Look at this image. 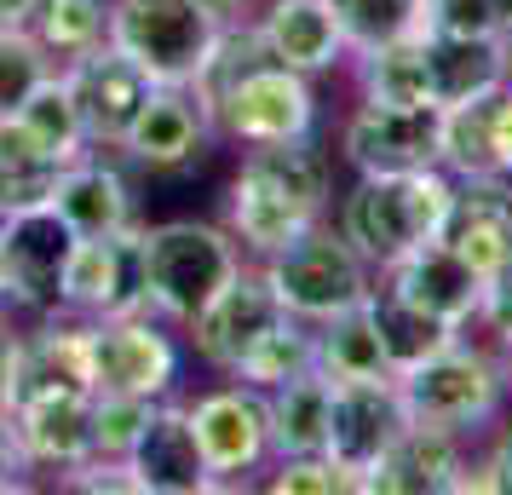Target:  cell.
Listing matches in <instances>:
<instances>
[{
  "mask_svg": "<svg viewBox=\"0 0 512 495\" xmlns=\"http://www.w3.org/2000/svg\"><path fill=\"white\" fill-rule=\"evenodd\" d=\"M52 208L70 219L75 236H104L121 225H139V202H133V179L121 173L116 150H87L58 173Z\"/></svg>",
  "mask_w": 512,
  "mask_h": 495,
  "instance_id": "d4e9b609",
  "label": "cell"
},
{
  "mask_svg": "<svg viewBox=\"0 0 512 495\" xmlns=\"http://www.w3.org/2000/svg\"><path fill=\"white\" fill-rule=\"evenodd\" d=\"M380 288H392L397 300H409V306H420L426 317H443V323H455V329L478 323V306H484V277H478L455 248H443L438 236L386 265V271H380Z\"/></svg>",
  "mask_w": 512,
  "mask_h": 495,
  "instance_id": "ac0fdd59",
  "label": "cell"
},
{
  "mask_svg": "<svg viewBox=\"0 0 512 495\" xmlns=\"http://www.w3.org/2000/svg\"><path fill=\"white\" fill-rule=\"evenodd\" d=\"M265 265V277L277 288L282 311H294L305 323H323L334 311H351L357 300H369L374 271L369 260L334 231V219H317L311 231H300L288 248H277Z\"/></svg>",
  "mask_w": 512,
  "mask_h": 495,
  "instance_id": "52a82bcc",
  "label": "cell"
},
{
  "mask_svg": "<svg viewBox=\"0 0 512 495\" xmlns=\"http://www.w3.org/2000/svg\"><path fill=\"white\" fill-rule=\"evenodd\" d=\"M75 231L70 219L41 202L0 219V265H6V294L18 317H52L64 300V265H70Z\"/></svg>",
  "mask_w": 512,
  "mask_h": 495,
  "instance_id": "30bf717a",
  "label": "cell"
},
{
  "mask_svg": "<svg viewBox=\"0 0 512 495\" xmlns=\"http://www.w3.org/2000/svg\"><path fill=\"white\" fill-rule=\"evenodd\" d=\"M196 98L208 104L213 133L231 144H282V139H311L317 133V93L311 75L277 64L259 47L248 18L225 24L219 47L208 52L202 75L190 81Z\"/></svg>",
  "mask_w": 512,
  "mask_h": 495,
  "instance_id": "6da1fadb",
  "label": "cell"
},
{
  "mask_svg": "<svg viewBox=\"0 0 512 495\" xmlns=\"http://www.w3.org/2000/svg\"><path fill=\"white\" fill-rule=\"evenodd\" d=\"M64 167L70 162H58L52 150H41L18 121H0V213L52 202V190H58V173H64Z\"/></svg>",
  "mask_w": 512,
  "mask_h": 495,
  "instance_id": "4dcf8cb0",
  "label": "cell"
},
{
  "mask_svg": "<svg viewBox=\"0 0 512 495\" xmlns=\"http://www.w3.org/2000/svg\"><path fill=\"white\" fill-rule=\"evenodd\" d=\"M265 490L271 495H357V478L346 467H334L328 455H282V461H271Z\"/></svg>",
  "mask_w": 512,
  "mask_h": 495,
  "instance_id": "8d00e7d4",
  "label": "cell"
},
{
  "mask_svg": "<svg viewBox=\"0 0 512 495\" xmlns=\"http://www.w3.org/2000/svg\"><path fill=\"white\" fill-rule=\"evenodd\" d=\"M18 334H24V323H18L12 311H0V409H6V398H12V363H18Z\"/></svg>",
  "mask_w": 512,
  "mask_h": 495,
  "instance_id": "b9f144b4",
  "label": "cell"
},
{
  "mask_svg": "<svg viewBox=\"0 0 512 495\" xmlns=\"http://www.w3.org/2000/svg\"><path fill=\"white\" fill-rule=\"evenodd\" d=\"M438 127V104L357 98V110L340 127V156L351 173H420V167H438Z\"/></svg>",
  "mask_w": 512,
  "mask_h": 495,
  "instance_id": "7c38bea8",
  "label": "cell"
},
{
  "mask_svg": "<svg viewBox=\"0 0 512 495\" xmlns=\"http://www.w3.org/2000/svg\"><path fill=\"white\" fill-rule=\"evenodd\" d=\"M420 58H426V98L438 110L472 104L512 81V41L507 35H449V29H420Z\"/></svg>",
  "mask_w": 512,
  "mask_h": 495,
  "instance_id": "d6986e66",
  "label": "cell"
},
{
  "mask_svg": "<svg viewBox=\"0 0 512 495\" xmlns=\"http://www.w3.org/2000/svg\"><path fill=\"white\" fill-rule=\"evenodd\" d=\"M29 35L64 70L70 58L110 41V0H41V12L29 18Z\"/></svg>",
  "mask_w": 512,
  "mask_h": 495,
  "instance_id": "1f68e13d",
  "label": "cell"
},
{
  "mask_svg": "<svg viewBox=\"0 0 512 495\" xmlns=\"http://www.w3.org/2000/svg\"><path fill=\"white\" fill-rule=\"evenodd\" d=\"M219 35L225 18L202 0H110V47L127 52L156 87H190Z\"/></svg>",
  "mask_w": 512,
  "mask_h": 495,
  "instance_id": "8992f818",
  "label": "cell"
},
{
  "mask_svg": "<svg viewBox=\"0 0 512 495\" xmlns=\"http://www.w3.org/2000/svg\"><path fill=\"white\" fill-rule=\"evenodd\" d=\"M507 363H495L484 346H472L466 334H455L443 352H432L426 363L403 369L397 375V392H403V409L415 426H438V432H455V438H472L484 432L489 421H501L507 409Z\"/></svg>",
  "mask_w": 512,
  "mask_h": 495,
  "instance_id": "5b68a950",
  "label": "cell"
},
{
  "mask_svg": "<svg viewBox=\"0 0 512 495\" xmlns=\"http://www.w3.org/2000/svg\"><path fill=\"white\" fill-rule=\"evenodd\" d=\"M328 398H334V386H328L317 369L265 392L271 461H282V455H323L328 449Z\"/></svg>",
  "mask_w": 512,
  "mask_h": 495,
  "instance_id": "484cf974",
  "label": "cell"
},
{
  "mask_svg": "<svg viewBox=\"0 0 512 495\" xmlns=\"http://www.w3.org/2000/svg\"><path fill=\"white\" fill-rule=\"evenodd\" d=\"M52 392H93V369H87V323L81 317H29L18 334V363H12V398H52Z\"/></svg>",
  "mask_w": 512,
  "mask_h": 495,
  "instance_id": "ffe728a7",
  "label": "cell"
},
{
  "mask_svg": "<svg viewBox=\"0 0 512 495\" xmlns=\"http://www.w3.org/2000/svg\"><path fill=\"white\" fill-rule=\"evenodd\" d=\"M323 6L334 12L340 41H346L351 58L426 29V0H323Z\"/></svg>",
  "mask_w": 512,
  "mask_h": 495,
  "instance_id": "836d02e7",
  "label": "cell"
},
{
  "mask_svg": "<svg viewBox=\"0 0 512 495\" xmlns=\"http://www.w3.org/2000/svg\"><path fill=\"white\" fill-rule=\"evenodd\" d=\"M334 208V167L328 150L311 139H282V144H248L225 190V231L248 260H271L288 248L300 231Z\"/></svg>",
  "mask_w": 512,
  "mask_h": 495,
  "instance_id": "7a4b0ae2",
  "label": "cell"
},
{
  "mask_svg": "<svg viewBox=\"0 0 512 495\" xmlns=\"http://www.w3.org/2000/svg\"><path fill=\"white\" fill-rule=\"evenodd\" d=\"M236 265H242V248L213 219H162V225H144V300L173 329H185L190 317L231 283Z\"/></svg>",
  "mask_w": 512,
  "mask_h": 495,
  "instance_id": "277c9868",
  "label": "cell"
},
{
  "mask_svg": "<svg viewBox=\"0 0 512 495\" xmlns=\"http://www.w3.org/2000/svg\"><path fill=\"white\" fill-rule=\"evenodd\" d=\"M213 139L219 133H213V116L196 98V87H156L133 116V127L121 133L116 156L150 179H167V173H185V167L202 162Z\"/></svg>",
  "mask_w": 512,
  "mask_h": 495,
  "instance_id": "4fadbf2b",
  "label": "cell"
},
{
  "mask_svg": "<svg viewBox=\"0 0 512 495\" xmlns=\"http://www.w3.org/2000/svg\"><path fill=\"white\" fill-rule=\"evenodd\" d=\"M277 317H282V300H277V288H271V277H265V265L242 260L231 283L185 323V334H190V346H196V357H202L208 369L231 375Z\"/></svg>",
  "mask_w": 512,
  "mask_h": 495,
  "instance_id": "5bb4252c",
  "label": "cell"
},
{
  "mask_svg": "<svg viewBox=\"0 0 512 495\" xmlns=\"http://www.w3.org/2000/svg\"><path fill=\"white\" fill-rule=\"evenodd\" d=\"M369 311H374V329H380V346H386L392 375L426 363V357L443 352L455 334H466V329H455V323H443V317H426V311L409 306V300H397L392 288H369Z\"/></svg>",
  "mask_w": 512,
  "mask_h": 495,
  "instance_id": "83f0119b",
  "label": "cell"
},
{
  "mask_svg": "<svg viewBox=\"0 0 512 495\" xmlns=\"http://www.w3.org/2000/svg\"><path fill=\"white\" fill-rule=\"evenodd\" d=\"M426 29H449V35H507L512 41V0H426Z\"/></svg>",
  "mask_w": 512,
  "mask_h": 495,
  "instance_id": "74e56055",
  "label": "cell"
},
{
  "mask_svg": "<svg viewBox=\"0 0 512 495\" xmlns=\"http://www.w3.org/2000/svg\"><path fill=\"white\" fill-rule=\"evenodd\" d=\"M507 380H512V340H507Z\"/></svg>",
  "mask_w": 512,
  "mask_h": 495,
  "instance_id": "bcb514c9",
  "label": "cell"
},
{
  "mask_svg": "<svg viewBox=\"0 0 512 495\" xmlns=\"http://www.w3.org/2000/svg\"><path fill=\"white\" fill-rule=\"evenodd\" d=\"M18 127H24L29 139L41 144V150H52L58 162H75V156H87L93 150V139H87V121H81V104H75L70 81H64V70H52L35 93L18 104Z\"/></svg>",
  "mask_w": 512,
  "mask_h": 495,
  "instance_id": "f546056e",
  "label": "cell"
},
{
  "mask_svg": "<svg viewBox=\"0 0 512 495\" xmlns=\"http://www.w3.org/2000/svg\"><path fill=\"white\" fill-rule=\"evenodd\" d=\"M466 472V438L438 426H403L392 449L363 472L357 495H455Z\"/></svg>",
  "mask_w": 512,
  "mask_h": 495,
  "instance_id": "44dd1931",
  "label": "cell"
},
{
  "mask_svg": "<svg viewBox=\"0 0 512 495\" xmlns=\"http://www.w3.org/2000/svg\"><path fill=\"white\" fill-rule=\"evenodd\" d=\"M58 70L47 52L35 47V35L29 29H6L0 24V121L18 116V104H24L47 75Z\"/></svg>",
  "mask_w": 512,
  "mask_h": 495,
  "instance_id": "d590c367",
  "label": "cell"
},
{
  "mask_svg": "<svg viewBox=\"0 0 512 495\" xmlns=\"http://www.w3.org/2000/svg\"><path fill=\"white\" fill-rule=\"evenodd\" d=\"M334 398H328V461L346 467L357 484L363 472L392 449V438L409 426V409H403V392H397V375L380 380H328Z\"/></svg>",
  "mask_w": 512,
  "mask_h": 495,
  "instance_id": "9a60e30c",
  "label": "cell"
},
{
  "mask_svg": "<svg viewBox=\"0 0 512 495\" xmlns=\"http://www.w3.org/2000/svg\"><path fill=\"white\" fill-rule=\"evenodd\" d=\"M438 242L455 248L478 277H489L512 254V179H501V173L455 179V196H449V213H443V225H438Z\"/></svg>",
  "mask_w": 512,
  "mask_h": 495,
  "instance_id": "7402d4cb",
  "label": "cell"
},
{
  "mask_svg": "<svg viewBox=\"0 0 512 495\" xmlns=\"http://www.w3.org/2000/svg\"><path fill=\"white\" fill-rule=\"evenodd\" d=\"M311 369H317V323L282 311L277 323L254 340V352L231 369V380L254 386V392H271V386H282L294 375H311Z\"/></svg>",
  "mask_w": 512,
  "mask_h": 495,
  "instance_id": "f1b7e54d",
  "label": "cell"
},
{
  "mask_svg": "<svg viewBox=\"0 0 512 495\" xmlns=\"http://www.w3.org/2000/svg\"><path fill=\"white\" fill-rule=\"evenodd\" d=\"M455 196V173L420 167V173H357L334 208V231L369 260V271H386L409 248L432 242Z\"/></svg>",
  "mask_w": 512,
  "mask_h": 495,
  "instance_id": "3957f363",
  "label": "cell"
},
{
  "mask_svg": "<svg viewBox=\"0 0 512 495\" xmlns=\"http://www.w3.org/2000/svg\"><path fill=\"white\" fill-rule=\"evenodd\" d=\"M35 484V467H29L24 444H18V426H12V409H0V495H18Z\"/></svg>",
  "mask_w": 512,
  "mask_h": 495,
  "instance_id": "ab89813d",
  "label": "cell"
},
{
  "mask_svg": "<svg viewBox=\"0 0 512 495\" xmlns=\"http://www.w3.org/2000/svg\"><path fill=\"white\" fill-rule=\"evenodd\" d=\"M357 98L374 104H432L426 98V58H420V35L386 41L374 52H357Z\"/></svg>",
  "mask_w": 512,
  "mask_h": 495,
  "instance_id": "d6a6232c",
  "label": "cell"
},
{
  "mask_svg": "<svg viewBox=\"0 0 512 495\" xmlns=\"http://www.w3.org/2000/svg\"><path fill=\"white\" fill-rule=\"evenodd\" d=\"M18 444L35 472H64L93 461V392H52V398L6 403Z\"/></svg>",
  "mask_w": 512,
  "mask_h": 495,
  "instance_id": "cb8c5ba5",
  "label": "cell"
},
{
  "mask_svg": "<svg viewBox=\"0 0 512 495\" xmlns=\"http://www.w3.org/2000/svg\"><path fill=\"white\" fill-rule=\"evenodd\" d=\"M35 12H41V0H0V24L6 29H29Z\"/></svg>",
  "mask_w": 512,
  "mask_h": 495,
  "instance_id": "7bdbcfd3",
  "label": "cell"
},
{
  "mask_svg": "<svg viewBox=\"0 0 512 495\" xmlns=\"http://www.w3.org/2000/svg\"><path fill=\"white\" fill-rule=\"evenodd\" d=\"M478 323H484L501 346L512 340V254L484 277V306H478Z\"/></svg>",
  "mask_w": 512,
  "mask_h": 495,
  "instance_id": "f35d334b",
  "label": "cell"
},
{
  "mask_svg": "<svg viewBox=\"0 0 512 495\" xmlns=\"http://www.w3.org/2000/svg\"><path fill=\"white\" fill-rule=\"evenodd\" d=\"M87 369L93 392H133V398H173L185 352L173 340V323L156 311H127V317H98L87 323Z\"/></svg>",
  "mask_w": 512,
  "mask_h": 495,
  "instance_id": "ba28073f",
  "label": "cell"
},
{
  "mask_svg": "<svg viewBox=\"0 0 512 495\" xmlns=\"http://www.w3.org/2000/svg\"><path fill=\"white\" fill-rule=\"evenodd\" d=\"M317 375L323 380H380V375H392L369 300H357L351 311H334V317L317 323Z\"/></svg>",
  "mask_w": 512,
  "mask_h": 495,
  "instance_id": "4316f807",
  "label": "cell"
},
{
  "mask_svg": "<svg viewBox=\"0 0 512 495\" xmlns=\"http://www.w3.org/2000/svg\"><path fill=\"white\" fill-rule=\"evenodd\" d=\"M58 311L81 317V323L150 311V300H144V225H121V231H104V236H75Z\"/></svg>",
  "mask_w": 512,
  "mask_h": 495,
  "instance_id": "9c48e42d",
  "label": "cell"
},
{
  "mask_svg": "<svg viewBox=\"0 0 512 495\" xmlns=\"http://www.w3.org/2000/svg\"><path fill=\"white\" fill-rule=\"evenodd\" d=\"M64 81H70L75 104H81V121H87V139L93 150H116L121 133L133 127V116L144 110V98L156 93V81L127 58L116 52L110 41L93 52H81L64 64Z\"/></svg>",
  "mask_w": 512,
  "mask_h": 495,
  "instance_id": "2e32d148",
  "label": "cell"
},
{
  "mask_svg": "<svg viewBox=\"0 0 512 495\" xmlns=\"http://www.w3.org/2000/svg\"><path fill=\"white\" fill-rule=\"evenodd\" d=\"M0 311H12V294H6V265H0Z\"/></svg>",
  "mask_w": 512,
  "mask_h": 495,
  "instance_id": "f6af8a7d",
  "label": "cell"
},
{
  "mask_svg": "<svg viewBox=\"0 0 512 495\" xmlns=\"http://www.w3.org/2000/svg\"><path fill=\"white\" fill-rule=\"evenodd\" d=\"M489 150H495V173L512 179V81L489 93Z\"/></svg>",
  "mask_w": 512,
  "mask_h": 495,
  "instance_id": "60d3db41",
  "label": "cell"
},
{
  "mask_svg": "<svg viewBox=\"0 0 512 495\" xmlns=\"http://www.w3.org/2000/svg\"><path fill=\"white\" fill-rule=\"evenodd\" d=\"M248 24H254L259 47L300 75H328L351 58L346 41H340V24H334V12L323 0H259Z\"/></svg>",
  "mask_w": 512,
  "mask_h": 495,
  "instance_id": "603a6c76",
  "label": "cell"
},
{
  "mask_svg": "<svg viewBox=\"0 0 512 495\" xmlns=\"http://www.w3.org/2000/svg\"><path fill=\"white\" fill-rule=\"evenodd\" d=\"M150 415H156V398L93 392V461H127Z\"/></svg>",
  "mask_w": 512,
  "mask_h": 495,
  "instance_id": "e575fe53",
  "label": "cell"
},
{
  "mask_svg": "<svg viewBox=\"0 0 512 495\" xmlns=\"http://www.w3.org/2000/svg\"><path fill=\"white\" fill-rule=\"evenodd\" d=\"M190 432L208 455V472L219 478V490H236L248 472L271 461V432H265V392L242 386V380H219L196 403H185Z\"/></svg>",
  "mask_w": 512,
  "mask_h": 495,
  "instance_id": "8fae6325",
  "label": "cell"
},
{
  "mask_svg": "<svg viewBox=\"0 0 512 495\" xmlns=\"http://www.w3.org/2000/svg\"><path fill=\"white\" fill-rule=\"evenodd\" d=\"M127 472H133V490L139 495H208L219 490V478L208 472V455L190 432L185 403L162 398L156 415L144 421L139 444L127 455Z\"/></svg>",
  "mask_w": 512,
  "mask_h": 495,
  "instance_id": "e0dca14e",
  "label": "cell"
},
{
  "mask_svg": "<svg viewBox=\"0 0 512 495\" xmlns=\"http://www.w3.org/2000/svg\"><path fill=\"white\" fill-rule=\"evenodd\" d=\"M202 6H208V12H219L225 24H236V18H254L259 0H202Z\"/></svg>",
  "mask_w": 512,
  "mask_h": 495,
  "instance_id": "ee69618b",
  "label": "cell"
}]
</instances>
